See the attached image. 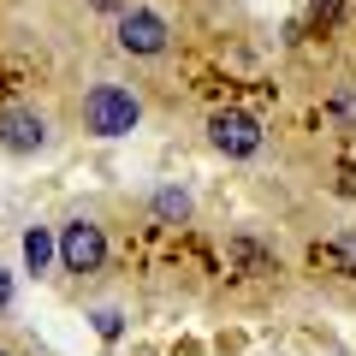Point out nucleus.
Wrapping results in <instances>:
<instances>
[{
	"instance_id": "nucleus-1",
	"label": "nucleus",
	"mask_w": 356,
	"mask_h": 356,
	"mask_svg": "<svg viewBox=\"0 0 356 356\" xmlns=\"http://www.w3.org/2000/svg\"><path fill=\"white\" fill-rule=\"evenodd\" d=\"M137 125H143L137 89H125V83H95V89L83 95V131H89V137L113 143V137H131Z\"/></svg>"
},
{
	"instance_id": "nucleus-2",
	"label": "nucleus",
	"mask_w": 356,
	"mask_h": 356,
	"mask_svg": "<svg viewBox=\"0 0 356 356\" xmlns=\"http://www.w3.org/2000/svg\"><path fill=\"white\" fill-rule=\"evenodd\" d=\"M113 42L131 60H166V54H172V24H166V13H154V6H125V13L113 18Z\"/></svg>"
},
{
	"instance_id": "nucleus-3",
	"label": "nucleus",
	"mask_w": 356,
	"mask_h": 356,
	"mask_svg": "<svg viewBox=\"0 0 356 356\" xmlns=\"http://www.w3.org/2000/svg\"><path fill=\"white\" fill-rule=\"evenodd\" d=\"M208 143H214L226 161H255L261 143H267V131H261V119L243 113V107H214V113H208Z\"/></svg>"
},
{
	"instance_id": "nucleus-4",
	"label": "nucleus",
	"mask_w": 356,
	"mask_h": 356,
	"mask_svg": "<svg viewBox=\"0 0 356 356\" xmlns=\"http://www.w3.org/2000/svg\"><path fill=\"white\" fill-rule=\"evenodd\" d=\"M54 238H60V267H65V273H102V267H107V232H102V220L77 214V220H65Z\"/></svg>"
},
{
	"instance_id": "nucleus-5",
	"label": "nucleus",
	"mask_w": 356,
	"mask_h": 356,
	"mask_svg": "<svg viewBox=\"0 0 356 356\" xmlns=\"http://www.w3.org/2000/svg\"><path fill=\"white\" fill-rule=\"evenodd\" d=\"M48 113H36V107H0V149L13 154V161H30V154L48 149Z\"/></svg>"
},
{
	"instance_id": "nucleus-6",
	"label": "nucleus",
	"mask_w": 356,
	"mask_h": 356,
	"mask_svg": "<svg viewBox=\"0 0 356 356\" xmlns=\"http://www.w3.org/2000/svg\"><path fill=\"white\" fill-rule=\"evenodd\" d=\"M191 191H178V184H161V191L149 196V214L161 220V226H184V220H191Z\"/></svg>"
},
{
	"instance_id": "nucleus-7",
	"label": "nucleus",
	"mask_w": 356,
	"mask_h": 356,
	"mask_svg": "<svg viewBox=\"0 0 356 356\" xmlns=\"http://www.w3.org/2000/svg\"><path fill=\"white\" fill-rule=\"evenodd\" d=\"M54 261H60V238H54V226H30L24 232V267H30V273H48Z\"/></svg>"
},
{
	"instance_id": "nucleus-8",
	"label": "nucleus",
	"mask_w": 356,
	"mask_h": 356,
	"mask_svg": "<svg viewBox=\"0 0 356 356\" xmlns=\"http://www.w3.org/2000/svg\"><path fill=\"white\" fill-rule=\"evenodd\" d=\"M321 255H327V261L339 267L344 280H356V226H344V232H332V238L321 243Z\"/></svg>"
},
{
	"instance_id": "nucleus-9",
	"label": "nucleus",
	"mask_w": 356,
	"mask_h": 356,
	"mask_svg": "<svg viewBox=\"0 0 356 356\" xmlns=\"http://www.w3.org/2000/svg\"><path fill=\"white\" fill-rule=\"evenodd\" d=\"M332 119H339L344 131H356V83H339V89H332Z\"/></svg>"
},
{
	"instance_id": "nucleus-10",
	"label": "nucleus",
	"mask_w": 356,
	"mask_h": 356,
	"mask_svg": "<svg viewBox=\"0 0 356 356\" xmlns=\"http://www.w3.org/2000/svg\"><path fill=\"white\" fill-rule=\"evenodd\" d=\"M232 255H238V261L250 267V273H261V267L273 261V255H267V250H261V243H255V238H232Z\"/></svg>"
},
{
	"instance_id": "nucleus-11",
	"label": "nucleus",
	"mask_w": 356,
	"mask_h": 356,
	"mask_svg": "<svg viewBox=\"0 0 356 356\" xmlns=\"http://www.w3.org/2000/svg\"><path fill=\"white\" fill-rule=\"evenodd\" d=\"M89 321H95V332H102L107 344H113L119 332H125V315H119V309H95V315H89Z\"/></svg>"
},
{
	"instance_id": "nucleus-12",
	"label": "nucleus",
	"mask_w": 356,
	"mask_h": 356,
	"mask_svg": "<svg viewBox=\"0 0 356 356\" xmlns=\"http://www.w3.org/2000/svg\"><path fill=\"white\" fill-rule=\"evenodd\" d=\"M89 6H95V13H107V18H119V13L131 6V0H89Z\"/></svg>"
},
{
	"instance_id": "nucleus-13",
	"label": "nucleus",
	"mask_w": 356,
	"mask_h": 356,
	"mask_svg": "<svg viewBox=\"0 0 356 356\" xmlns=\"http://www.w3.org/2000/svg\"><path fill=\"white\" fill-rule=\"evenodd\" d=\"M309 13L315 18H339V0H309Z\"/></svg>"
},
{
	"instance_id": "nucleus-14",
	"label": "nucleus",
	"mask_w": 356,
	"mask_h": 356,
	"mask_svg": "<svg viewBox=\"0 0 356 356\" xmlns=\"http://www.w3.org/2000/svg\"><path fill=\"white\" fill-rule=\"evenodd\" d=\"M0 309H13V273L0 267Z\"/></svg>"
},
{
	"instance_id": "nucleus-15",
	"label": "nucleus",
	"mask_w": 356,
	"mask_h": 356,
	"mask_svg": "<svg viewBox=\"0 0 356 356\" xmlns=\"http://www.w3.org/2000/svg\"><path fill=\"white\" fill-rule=\"evenodd\" d=\"M0 356H13V350H6V344H0Z\"/></svg>"
}]
</instances>
